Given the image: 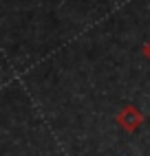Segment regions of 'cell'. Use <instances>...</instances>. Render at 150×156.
Returning <instances> with one entry per match:
<instances>
[{"label": "cell", "mask_w": 150, "mask_h": 156, "mask_svg": "<svg viewBox=\"0 0 150 156\" xmlns=\"http://www.w3.org/2000/svg\"><path fill=\"white\" fill-rule=\"evenodd\" d=\"M141 53H144V55H146V59L150 62V40H148V42L141 46Z\"/></svg>", "instance_id": "7a4b0ae2"}, {"label": "cell", "mask_w": 150, "mask_h": 156, "mask_svg": "<svg viewBox=\"0 0 150 156\" xmlns=\"http://www.w3.org/2000/svg\"><path fill=\"white\" fill-rule=\"evenodd\" d=\"M117 123L124 132H135L139 126L144 123V114L139 112L135 106H124L117 114Z\"/></svg>", "instance_id": "6da1fadb"}]
</instances>
